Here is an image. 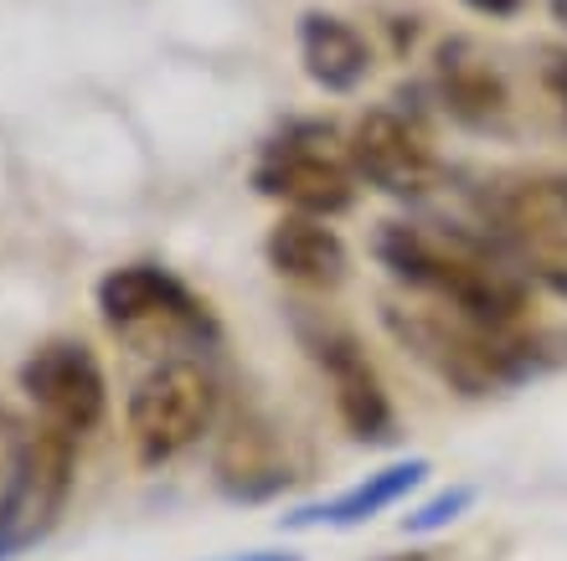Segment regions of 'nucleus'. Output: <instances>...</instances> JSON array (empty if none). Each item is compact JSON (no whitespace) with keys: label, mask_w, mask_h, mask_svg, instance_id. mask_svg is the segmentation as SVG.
Instances as JSON below:
<instances>
[{"label":"nucleus","mask_w":567,"mask_h":561,"mask_svg":"<svg viewBox=\"0 0 567 561\" xmlns=\"http://www.w3.org/2000/svg\"><path fill=\"white\" fill-rule=\"evenodd\" d=\"M372 252L403 289L475 325L522 330L532 314V279L485 232L444 222H382Z\"/></svg>","instance_id":"obj_1"},{"label":"nucleus","mask_w":567,"mask_h":561,"mask_svg":"<svg viewBox=\"0 0 567 561\" xmlns=\"http://www.w3.org/2000/svg\"><path fill=\"white\" fill-rule=\"evenodd\" d=\"M382 330L460 397H491V392H506L537 371V345L522 330L475 325V320L439 310L429 299H413V304L388 299Z\"/></svg>","instance_id":"obj_2"},{"label":"nucleus","mask_w":567,"mask_h":561,"mask_svg":"<svg viewBox=\"0 0 567 561\" xmlns=\"http://www.w3.org/2000/svg\"><path fill=\"white\" fill-rule=\"evenodd\" d=\"M217 423V382L202 361H161L145 382L130 392L124 428L140 464H171L196 448Z\"/></svg>","instance_id":"obj_3"},{"label":"nucleus","mask_w":567,"mask_h":561,"mask_svg":"<svg viewBox=\"0 0 567 561\" xmlns=\"http://www.w3.org/2000/svg\"><path fill=\"white\" fill-rule=\"evenodd\" d=\"M99 314L120 340L135 345H176V340H207L212 314L186 283L161 263H124L99 279Z\"/></svg>","instance_id":"obj_4"},{"label":"nucleus","mask_w":567,"mask_h":561,"mask_svg":"<svg viewBox=\"0 0 567 561\" xmlns=\"http://www.w3.org/2000/svg\"><path fill=\"white\" fill-rule=\"evenodd\" d=\"M68 495H73V438L42 428L16 448L11 474L0 485V561L42 547L58 531Z\"/></svg>","instance_id":"obj_5"},{"label":"nucleus","mask_w":567,"mask_h":561,"mask_svg":"<svg viewBox=\"0 0 567 561\" xmlns=\"http://www.w3.org/2000/svg\"><path fill=\"white\" fill-rule=\"evenodd\" d=\"M346 165L361 186H372L392 201H423L444 180V160H439L429 129L403 108H367L351 124Z\"/></svg>","instance_id":"obj_6"},{"label":"nucleus","mask_w":567,"mask_h":561,"mask_svg":"<svg viewBox=\"0 0 567 561\" xmlns=\"http://www.w3.org/2000/svg\"><path fill=\"white\" fill-rule=\"evenodd\" d=\"M326 139L330 129H320V124H295L284 139H274L264 149V160L254 165L258 196H269L299 217H320V222L357 207V176H351V165L320 149Z\"/></svg>","instance_id":"obj_7"},{"label":"nucleus","mask_w":567,"mask_h":561,"mask_svg":"<svg viewBox=\"0 0 567 561\" xmlns=\"http://www.w3.org/2000/svg\"><path fill=\"white\" fill-rule=\"evenodd\" d=\"M299 340L330 382V402H336V417L341 428L357 438V444H392L398 438V413H392V397L377 366L367 361L361 340L346 325H330V320H310L299 325Z\"/></svg>","instance_id":"obj_8"},{"label":"nucleus","mask_w":567,"mask_h":561,"mask_svg":"<svg viewBox=\"0 0 567 561\" xmlns=\"http://www.w3.org/2000/svg\"><path fill=\"white\" fill-rule=\"evenodd\" d=\"M21 392L37 413L47 417V428L83 438L104 423L109 413V382L99 355L83 340H47L21 361Z\"/></svg>","instance_id":"obj_9"},{"label":"nucleus","mask_w":567,"mask_h":561,"mask_svg":"<svg viewBox=\"0 0 567 561\" xmlns=\"http://www.w3.org/2000/svg\"><path fill=\"white\" fill-rule=\"evenodd\" d=\"M433 89H439L444 114L475 134H501L511 124V108H516L506 89V73L470 37H449L433 52Z\"/></svg>","instance_id":"obj_10"},{"label":"nucleus","mask_w":567,"mask_h":561,"mask_svg":"<svg viewBox=\"0 0 567 561\" xmlns=\"http://www.w3.org/2000/svg\"><path fill=\"white\" fill-rule=\"evenodd\" d=\"M264 258L279 279L299 283V289H336L351 273V252H346L341 232L320 217H299V211H284L269 227Z\"/></svg>","instance_id":"obj_11"},{"label":"nucleus","mask_w":567,"mask_h":561,"mask_svg":"<svg viewBox=\"0 0 567 561\" xmlns=\"http://www.w3.org/2000/svg\"><path fill=\"white\" fill-rule=\"evenodd\" d=\"M299 62L305 77L326 93H357L372 73V46L351 21L330 11H305L299 15Z\"/></svg>","instance_id":"obj_12"},{"label":"nucleus","mask_w":567,"mask_h":561,"mask_svg":"<svg viewBox=\"0 0 567 561\" xmlns=\"http://www.w3.org/2000/svg\"><path fill=\"white\" fill-rule=\"evenodd\" d=\"M423 474H429V458H403V464H388V469L367 474L361 485L341 489L336 500H320V505H305L295 516H284L289 531H310V526H367L372 516L392 510L398 500H408L413 489L423 485Z\"/></svg>","instance_id":"obj_13"},{"label":"nucleus","mask_w":567,"mask_h":561,"mask_svg":"<svg viewBox=\"0 0 567 561\" xmlns=\"http://www.w3.org/2000/svg\"><path fill=\"white\" fill-rule=\"evenodd\" d=\"M217 485L233 500H264V495L289 485V469H284L279 448H274V433L254 428V423H238L227 433L223 454H217Z\"/></svg>","instance_id":"obj_14"},{"label":"nucleus","mask_w":567,"mask_h":561,"mask_svg":"<svg viewBox=\"0 0 567 561\" xmlns=\"http://www.w3.org/2000/svg\"><path fill=\"white\" fill-rule=\"evenodd\" d=\"M475 500H480V489H475V485H454V489H444V495H433L429 505H419V510H413V516L403 520V531H408V536L444 531V526H454V520H460Z\"/></svg>","instance_id":"obj_15"},{"label":"nucleus","mask_w":567,"mask_h":561,"mask_svg":"<svg viewBox=\"0 0 567 561\" xmlns=\"http://www.w3.org/2000/svg\"><path fill=\"white\" fill-rule=\"evenodd\" d=\"M516 268H522L532 283L553 289L557 299H567V232L553 237V242H542V248H532V252H516Z\"/></svg>","instance_id":"obj_16"},{"label":"nucleus","mask_w":567,"mask_h":561,"mask_svg":"<svg viewBox=\"0 0 567 561\" xmlns=\"http://www.w3.org/2000/svg\"><path fill=\"white\" fill-rule=\"evenodd\" d=\"M542 89H547V98L557 104V114L567 124V46H547L542 52Z\"/></svg>","instance_id":"obj_17"},{"label":"nucleus","mask_w":567,"mask_h":561,"mask_svg":"<svg viewBox=\"0 0 567 561\" xmlns=\"http://www.w3.org/2000/svg\"><path fill=\"white\" fill-rule=\"evenodd\" d=\"M475 15H485V21H511V15L526 11V0H464Z\"/></svg>","instance_id":"obj_18"},{"label":"nucleus","mask_w":567,"mask_h":561,"mask_svg":"<svg viewBox=\"0 0 567 561\" xmlns=\"http://www.w3.org/2000/svg\"><path fill=\"white\" fill-rule=\"evenodd\" d=\"M382 561H449L444 551H403V557H382Z\"/></svg>","instance_id":"obj_19"},{"label":"nucleus","mask_w":567,"mask_h":561,"mask_svg":"<svg viewBox=\"0 0 567 561\" xmlns=\"http://www.w3.org/2000/svg\"><path fill=\"white\" fill-rule=\"evenodd\" d=\"M233 561H295V557H274V551H254V557H233Z\"/></svg>","instance_id":"obj_20"},{"label":"nucleus","mask_w":567,"mask_h":561,"mask_svg":"<svg viewBox=\"0 0 567 561\" xmlns=\"http://www.w3.org/2000/svg\"><path fill=\"white\" fill-rule=\"evenodd\" d=\"M547 6H553V15L563 21V31H567V0H547Z\"/></svg>","instance_id":"obj_21"}]
</instances>
